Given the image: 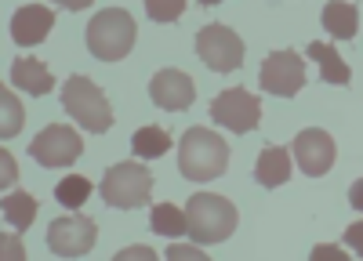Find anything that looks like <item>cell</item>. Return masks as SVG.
Segmentation results:
<instances>
[{"label":"cell","mask_w":363,"mask_h":261,"mask_svg":"<svg viewBox=\"0 0 363 261\" xmlns=\"http://www.w3.org/2000/svg\"><path fill=\"white\" fill-rule=\"evenodd\" d=\"M229 167V145L218 131L189 127L178 145V170L189 182H215Z\"/></svg>","instance_id":"obj_1"},{"label":"cell","mask_w":363,"mask_h":261,"mask_svg":"<svg viewBox=\"0 0 363 261\" xmlns=\"http://www.w3.org/2000/svg\"><path fill=\"white\" fill-rule=\"evenodd\" d=\"M182 214H186V236L200 247L225 243L236 232V218H240L233 203L215 192H193Z\"/></svg>","instance_id":"obj_2"},{"label":"cell","mask_w":363,"mask_h":261,"mask_svg":"<svg viewBox=\"0 0 363 261\" xmlns=\"http://www.w3.org/2000/svg\"><path fill=\"white\" fill-rule=\"evenodd\" d=\"M135 37H138V25L128 15V8H106L99 15H91L87 33H84L87 51L99 62H120V58H128L135 47Z\"/></svg>","instance_id":"obj_3"},{"label":"cell","mask_w":363,"mask_h":261,"mask_svg":"<svg viewBox=\"0 0 363 261\" xmlns=\"http://www.w3.org/2000/svg\"><path fill=\"white\" fill-rule=\"evenodd\" d=\"M99 192H102V199L109 203V207H120V211L145 207L149 196H153V170H149L145 163H135V160L113 163L102 174Z\"/></svg>","instance_id":"obj_4"},{"label":"cell","mask_w":363,"mask_h":261,"mask_svg":"<svg viewBox=\"0 0 363 261\" xmlns=\"http://www.w3.org/2000/svg\"><path fill=\"white\" fill-rule=\"evenodd\" d=\"M62 105L66 112L73 116V120L84 127V131H109L113 127V109L106 102V91L95 83V80H87V76H69L66 87H62Z\"/></svg>","instance_id":"obj_5"},{"label":"cell","mask_w":363,"mask_h":261,"mask_svg":"<svg viewBox=\"0 0 363 261\" xmlns=\"http://www.w3.org/2000/svg\"><path fill=\"white\" fill-rule=\"evenodd\" d=\"M196 54L211 73H236L244 66V40H240L236 29L211 22L196 33Z\"/></svg>","instance_id":"obj_6"},{"label":"cell","mask_w":363,"mask_h":261,"mask_svg":"<svg viewBox=\"0 0 363 261\" xmlns=\"http://www.w3.org/2000/svg\"><path fill=\"white\" fill-rule=\"evenodd\" d=\"M29 156L44 167H73L84 156V138L69 124H48L29 141Z\"/></svg>","instance_id":"obj_7"},{"label":"cell","mask_w":363,"mask_h":261,"mask_svg":"<svg viewBox=\"0 0 363 261\" xmlns=\"http://www.w3.org/2000/svg\"><path fill=\"white\" fill-rule=\"evenodd\" d=\"M99 243V225L95 218L87 214H66V218H55L48 228V247L55 257H84L91 247Z\"/></svg>","instance_id":"obj_8"},{"label":"cell","mask_w":363,"mask_h":261,"mask_svg":"<svg viewBox=\"0 0 363 261\" xmlns=\"http://www.w3.org/2000/svg\"><path fill=\"white\" fill-rule=\"evenodd\" d=\"M211 120L222 124L225 131L251 134L262 120V102L251 91H244V87H225V91H218V98L211 102Z\"/></svg>","instance_id":"obj_9"},{"label":"cell","mask_w":363,"mask_h":261,"mask_svg":"<svg viewBox=\"0 0 363 261\" xmlns=\"http://www.w3.org/2000/svg\"><path fill=\"white\" fill-rule=\"evenodd\" d=\"M258 83H262V91H269V95L294 98L301 87H306V62H301V54L298 51H272L262 62Z\"/></svg>","instance_id":"obj_10"},{"label":"cell","mask_w":363,"mask_h":261,"mask_svg":"<svg viewBox=\"0 0 363 261\" xmlns=\"http://www.w3.org/2000/svg\"><path fill=\"white\" fill-rule=\"evenodd\" d=\"M291 156L298 160L301 174H309V178H323V174L335 167L338 160V145L327 131L320 127H309V131H298V138L291 141Z\"/></svg>","instance_id":"obj_11"},{"label":"cell","mask_w":363,"mask_h":261,"mask_svg":"<svg viewBox=\"0 0 363 261\" xmlns=\"http://www.w3.org/2000/svg\"><path fill=\"white\" fill-rule=\"evenodd\" d=\"M149 98L167 112H186L196 102V83L189 80L186 69H160L149 80Z\"/></svg>","instance_id":"obj_12"},{"label":"cell","mask_w":363,"mask_h":261,"mask_svg":"<svg viewBox=\"0 0 363 261\" xmlns=\"http://www.w3.org/2000/svg\"><path fill=\"white\" fill-rule=\"evenodd\" d=\"M55 25V11L44 8V4H26L11 15V40L22 44V47H33V44H44V37L51 33Z\"/></svg>","instance_id":"obj_13"},{"label":"cell","mask_w":363,"mask_h":261,"mask_svg":"<svg viewBox=\"0 0 363 261\" xmlns=\"http://www.w3.org/2000/svg\"><path fill=\"white\" fill-rule=\"evenodd\" d=\"M291 170H294V160H291V149H280V145H269L262 149L258 163H255V182L262 189H280L291 182Z\"/></svg>","instance_id":"obj_14"},{"label":"cell","mask_w":363,"mask_h":261,"mask_svg":"<svg viewBox=\"0 0 363 261\" xmlns=\"http://www.w3.org/2000/svg\"><path fill=\"white\" fill-rule=\"evenodd\" d=\"M11 83L15 87H22L26 95H48L51 87H55V76H51V69L40 62V58H15L11 62Z\"/></svg>","instance_id":"obj_15"},{"label":"cell","mask_w":363,"mask_h":261,"mask_svg":"<svg viewBox=\"0 0 363 261\" xmlns=\"http://www.w3.org/2000/svg\"><path fill=\"white\" fill-rule=\"evenodd\" d=\"M320 18H323L327 33L335 37V40H352V37L359 33V8H356V4H345V0L327 4Z\"/></svg>","instance_id":"obj_16"},{"label":"cell","mask_w":363,"mask_h":261,"mask_svg":"<svg viewBox=\"0 0 363 261\" xmlns=\"http://www.w3.org/2000/svg\"><path fill=\"white\" fill-rule=\"evenodd\" d=\"M306 54L313 58V62H320V76L327 83H338V87H349L352 83V69L342 62V54L330 47V44H309Z\"/></svg>","instance_id":"obj_17"},{"label":"cell","mask_w":363,"mask_h":261,"mask_svg":"<svg viewBox=\"0 0 363 261\" xmlns=\"http://www.w3.org/2000/svg\"><path fill=\"white\" fill-rule=\"evenodd\" d=\"M0 214H4V221L15 232H26L29 225H33V218H37V199L29 192H8L4 199H0Z\"/></svg>","instance_id":"obj_18"},{"label":"cell","mask_w":363,"mask_h":261,"mask_svg":"<svg viewBox=\"0 0 363 261\" xmlns=\"http://www.w3.org/2000/svg\"><path fill=\"white\" fill-rule=\"evenodd\" d=\"M171 134L164 131V127H142V131H135V138H131V153L138 156V160H160L164 153H171Z\"/></svg>","instance_id":"obj_19"},{"label":"cell","mask_w":363,"mask_h":261,"mask_svg":"<svg viewBox=\"0 0 363 261\" xmlns=\"http://www.w3.org/2000/svg\"><path fill=\"white\" fill-rule=\"evenodd\" d=\"M149 225H153L157 236H167V240H178L186 232V214H182L174 203H157L153 214H149Z\"/></svg>","instance_id":"obj_20"},{"label":"cell","mask_w":363,"mask_h":261,"mask_svg":"<svg viewBox=\"0 0 363 261\" xmlns=\"http://www.w3.org/2000/svg\"><path fill=\"white\" fill-rule=\"evenodd\" d=\"M91 189H95V185H91L84 174H69L66 182H58V185H55V199L62 203L66 211H80L84 203L91 199Z\"/></svg>","instance_id":"obj_21"},{"label":"cell","mask_w":363,"mask_h":261,"mask_svg":"<svg viewBox=\"0 0 363 261\" xmlns=\"http://www.w3.org/2000/svg\"><path fill=\"white\" fill-rule=\"evenodd\" d=\"M22 120H26V112H22V102L8 91V83L0 87V134L4 138H15L22 131Z\"/></svg>","instance_id":"obj_22"},{"label":"cell","mask_w":363,"mask_h":261,"mask_svg":"<svg viewBox=\"0 0 363 261\" xmlns=\"http://www.w3.org/2000/svg\"><path fill=\"white\" fill-rule=\"evenodd\" d=\"M145 11L153 22H174L186 11V0H145Z\"/></svg>","instance_id":"obj_23"},{"label":"cell","mask_w":363,"mask_h":261,"mask_svg":"<svg viewBox=\"0 0 363 261\" xmlns=\"http://www.w3.org/2000/svg\"><path fill=\"white\" fill-rule=\"evenodd\" d=\"M0 182H4V189L15 182V156L8 149H0Z\"/></svg>","instance_id":"obj_24"},{"label":"cell","mask_w":363,"mask_h":261,"mask_svg":"<svg viewBox=\"0 0 363 261\" xmlns=\"http://www.w3.org/2000/svg\"><path fill=\"white\" fill-rule=\"evenodd\" d=\"M0 247H4V257H22V243H18V236H8V232H4V236H0Z\"/></svg>","instance_id":"obj_25"},{"label":"cell","mask_w":363,"mask_h":261,"mask_svg":"<svg viewBox=\"0 0 363 261\" xmlns=\"http://www.w3.org/2000/svg\"><path fill=\"white\" fill-rule=\"evenodd\" d=\"M124 257H153V250H145V247H131V250H120L116 261H124Z\"/></svg>","instance_id":"obj_26"},{"label":"cell","mask_w":363,"mask_h":261,"mask_svg":"<svg viewBox=\"0 0 363 261\" xmlns=\"http://www.w3.org/2000/svg\"><path fill=\"white\" fill-rule=\"evenodd\" d=\"M167 257H174V261H178V257H203V254H200V250H189V247H171V250H167Z\"/></svg>","instance_id":"obj_27"},{"label":"cell","mask_w":363,"mask_h":261,"mask_svg":"<svg viewBox=\"0 0 363 261\" xmlns=\"http://www.w3.org/2000/svg\"><path fill=\"white\" fill-rule=\"evenodd\" d=\"M345 243H352V247H359V225H352V228L345 232Z\"/></svg>","instance_id":"obj_28"}]
</instances>
